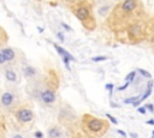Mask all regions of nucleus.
I'll return each instance as SVG.
<instances>
[{"label":"nucleus","instance_id":"f257e3e1","mask_svg":"<svg viewBox=\"0 0 154 138\" xmlns=\"http://www.w3.org/2000/svg\"><path fill=\"white\" fill-rule=\"evenodd\" d=\"M82 130L88 137L98 138L108 130V121L90 114H84L82 117Z\"/></svg>","mask_w":154,"mask_h":138},{"label":"nucleus","instance_id":"f03ea898","mask_svg":"<svg viewBox=\"0 0 154 138\" xmlns=\"http://www.w3.org/2000/svg\"><path fill=\"white\" fill-rule=\"evenodd\" d=\"M33 112L32 110H29V109H21L17 112V118L19 121L22 123H28L30 120H33Z\"/></svg>","mask_w":154,"mask_h":138},{"label":"nucleus","instance_id":"7ed1b4c3","mask_svg":"<svg viewBox=\"0 0 154 138\" xmlns=\"http://www.w3.org/2000/svg\"><path fill=\"white\" fill-rule=\"evenodd\" d=\"M136 6H137L136 0H125V1L122 4V6H120V7H122L123 12L128 13V12H131V11H134V10L136 9Z\"/></svg>","mask_w":154,"mask_h":138},{"label":"nucleus","instance_id":"20e7f679","mask_svg":"<svg viewBox=\"0 0 154 138\" xmlns=\"http://www.w3.org/2000/svg\"><path fill=\"white\" fill-rule=\"evenodd\" d=\"M41 99H42V101H43L45 103H53V102L55 101V95H54V93H53V91H51V90H46V91H43V93H42Z\"/></svg>","mask_w":154,"mask_h":138},{"label":"nucleus","instance_id":"39448f33","mask_svg":"<svg viewBox=\"0 0 154 138\" xmlns=\"http://www.w3.org/2000/svg\"><path fill=\"white\" fill-rule=\"evenodd\" d=\"M76 16H77V18H78L80 20L84 22L85 19L89 18L90 13H89V10H88L87 7H80V9L76 11Z\"/></svg>","mask_w":154,"mask_h":138},{"label":"nucleus","instance_id":"423d86ee","mask_svg":"<svg viewBox=\"0 0 154 138\" xmlns=\"http://www.w3.org/2000/svg\"><path fill=\"white\" fill-rule=\"evenodd\" d=\"M1 53H3V55H4V58H5L6 61L7 60H12L15 58V52L11 48H5V49L1 50Z\"/></svg>","mask_w":154,"mask_h":138},{"label":"nucleus","instance_id":"0eeeda50","mask_svg":"<svg viewBox=\"0 0 154 138\" xmlns=\"http://www.w3.org/2000/svg\"><path fill=\"white\" fill-rule=\"evenodd\" d=\"M12 100H13V96L10 94V93H5L1 97V102L5 104V106H10L12 103Z\"/></svg>","mask_w":154,"mask_h":138},{"label":"nucleus","instance_id":"6e6552de","mask_svg":"<svg viewBox=\"0 0 154 138\" xmlns=\"http://www.w3.org/2000/svg\"><path fill=\"white\" fill-rule=\"evenodd\" d=\"M60 134H61V132L58 127H52V129L48 130V137L49 138H58V137H60Z\"/></svg>","mask_w":154,"mask_h":138},{"label":"nucleus","instance_id":"1a4fd4ad","mask_svg":"<svg viewBox=\"0 0 154 138\" xmlns=\"http://www.w3.org/2000/svg\"><path fill=\"white\" fill-rule=\"evenodd\" d=\"M152 87H153V80H149V82H148V87H147L146 93H144V94H143V96L140 99V101H141V102H142V101H144V100H146V99L152 94Z\"/></svg>","mask_w":154,"mask_h":138},{"label":"nucleus","instance_id":"9d476101","mask_svg":"<svg viewBox=\"0 0 154 138\" xmlns=\"http://www.w3.org/2000/svg\"><path fill=\"white\" fill-rule=\"evenodd\" d=\"M54 47H55V49L58 50V53H60L61 55H63V57H68L69 59H71V60H75L72 57H71V55H70V53H68L66 50H64L63 48H60L59 46H57V45H54Z\"/></svg>","mask_w":154,"mask_h":138},{"label":"nucleus","instance_id":"9b49d317","mask_svg":"<svg viewBox=\"0 0 154 138\" xmlns=\"http://www.w3.org/2000/svg\"><path fill=\"white\" fill-rule=\"evenodd\" d=\"M6 78L11 82H15L16 80V73L13 71H6Z\"/></svg>","mask_w":154,"mask_h":138},{"label":"nucleus","instance_id":"f8f14e48","mask_svg":"<svg viewBox=\"0 0 154 138\" xmlns=\"http://www.w3.org/2000/svg\"><path fill=\"white\" fill-rule=\"evenodd\" d=\"M24 73H25L27 76H34V74H35V70H34L33 67L28 66V67L24 69Z\"/></svg>","mask_w":154,"mask_h":138},{"label":"nucleus","instance_id":"ddd939ff","mask_svg":"<svg viewBox=\"0 0 154 138\" xmlns=\"http://www.w3.org/2000/svg\"><path fill=\"white\" fill-rule=\"evenodd\" d=\"M135 76H136V72H135V71H133V72H130V73L125 77V80H127V82H133V80H134V78H135Z\"/></svg>","mask_w":154,"mask_h":138},{"label":"nucleus","instance_id":"4468645a","mask_svg":"<svg viewBox=\"0 0 154 138\" xmlns=\"http://www.w3.org/2000/svg\"><path fill=\"white\" fill-rule=\"evenodd\" d=\"M108 10H110V6H102L101 9H99V13H100L101 16H105V15L108 12Z\"/></svg>","mask_w":154,"mask_h":138},{"label":"nucleus","instance_id":"2eb2a0df","mask_svg":"<svg viewBox=\"0 0 154 138\" xmlns=\"http://www.w3.org/2000/svg\"><path fill=\"white\" fill-rule=\"evenodd\" d=\"M139 72H140L142 76L147 77V78H152V74H150L148 71H144V70H142V69H139Z\"/></svg>","mask_w":154,"mask_h":138},{"label":"nucleus","instance_id":"dca6fc26","mask_svg":"<svg viewBox=\"0 0 154 138\" xmlns=\"http://www.w3.org/2000/svg\"><path fill=\"white\" fill-rule=\"evenodd\" d=\"M137 100H139V97H130V99L124 100V103H134V102L137 101Z\"/></svg>","mask_w":154,"mask_h":138},{"label":"nucleus","instance_id":"f3484780","mask_svg":"<svg viewBox=\"0 0 154 138\" xmlns=\"http://www.w3.org/2000/svg\"><path fill=\"white\" fill-rule=\"evenodd\" d=\"M104 60H107L106 57H95L93 58V61H104Z\"/></svg>","mask_w":154,"mask_h":138},{"label":"nucleus","instance_id":"a211bd4d","mask_svg":"<svg viewBox=\"0 0 154 138\" xmlns=\"http://www.w3.org/2000/svg\"><path fill=\"white\" fill-rule=\"evenodd\" d=\"M137 110H139V113H141V114H146L147 113V108L146 107H140Z\"/></svg>","mask_w":154,"mask_h":138},{"label":"nucleus","instance_id":"6ab92c4d","mask_svg":"<svg viewBox=\"0 0 154 138\" xmlns=\"http://www.w3.org/2000/svg\"><path fill=\"white\" fill-rule=\"evenodd\" d=\"M106 117H107V118L111 120V123H113V124H117V120H116V119H114L112 115H110V114H106Z\"/></svg>","mask_w":154,"mask_h":138},{"label":"nucleus","instance_id":"aec40b11","mask_svg":"<svg viewBox=\"0 0 154 138\" xmlns=\"http://www.w3.org/2000/svg\"><path fill=\"white\" fill-rule=\"evenodd\" d=\"M6 60H5V58H4V55H3V53L0 52V64H4Z\"/></svg>","mask_w":154,"mask_h":138},{"label":"nucleus","instance_id":"412c9836","mask_svg":"<svg viewBox=\"0 0 154 138\" xmlns=\"http://www.w3.org/2000/svg\"><path fill=\"white\" fill-rule=\"evenodd\" d=\"M129 83H130V82H127V83H125V85H123V87H120V88H118V89H119V90H124V89H127V88H128V85H129Z\"/></svg>","mask_w":154,"mask_h":138},{"label":"nucleus","instance_id":"4be33fe9","mask_svg":"<svg viewBox=\"0 0 154 138\" xmlns=\"http://www.w3.org/2000/svg\"><path fill=\"white\" fill-rule=\"evenodd\" d=\"M117 132H118L119 134H122L123 137H127V133H125L124 131H122V130H117Z\"/></svg>","mask_w":154,"mask_h":138},{"label":"nucleus","instance_id":"5701e85b","mask_svg":"<svg viewBox=\"0 0 154 138\" xmlns=\"http://www.w3.org/2000/svg\"><path fill=\"white\" fill-rule=\"evenodd\" d=\"M58 37H59V40L60 41H64V36H63V34H61V33H58V35H57Z\"/></svg>","mask_w":154,"mask_h":138},{"label":"nucleus","instance_id":"b1692460","mask_svg":"<svg viewBox=\"0 0 154 138\" xmlns=\"http://www.w3.org/2000/svg\"><path fill=\"white\" fill-rule=\"evenodd\" d=\"M112 88H113V85H112V84H111V83H108V84H106V89H108V90H110V91H111V90H112Z\"/></svg>","mask_w":154,"mask_h":138},{"label":"nucleus","instance_id":"393cba45","mask_svg":"<svg viewBox=\"0 0 154 138\" xmlns=\"http://www.w3.org/2000/svg\"><path fill=\"white\" fill-rule=\"evenodd\" d=\"M61 25H63V26L65 28V29H66V30H69V31H71V28H70L69 25H66V24H64V23H63V24H61Z\"/></svg>","mask_w":154,"mask_h":138},{"label":"nucleus","instance_id":"a878e982","mask_svg":"<svg viewBox=\"0 0 154 138\" xmlns=\"http://www.w3.org/2000/svg\"><path fill=\"white\" fill-rule=\"evenodd\" d=\"M35 136H36V137H38V138H42V133H41V132H40V131H38V132H36V133H35Z\"/></svg>","mask_w":154,"mask_h":138},{"label":"nucleus","instance_id":"bb28decb","mask_svg":"<svg viewBox=\"0 0 154 138\" xmlns=\"http://www.w3.org/2000/svg\"><path fill=\"white\" fill-rule=\"evenodd\" d=\"M147 108L150 110V112H154V107H153L152 104H148V106H147Z\"/></svg>","mask_w":154,"mask_h":138},{"label":"nucleus","instance_id":"cd10ccee","mask_svg":"<svg viewBox=\"0 0 154 138\" xmlns=\"http://www.w3.org/2000/svg\"><path fill=\"white\" fill-rule=\"evenodd\" d=\"M147 124H148V125H154V120H153V119H150V120H148V121H147Z\"/></svg>","mask_w":154,"mask_h":138},{"label":"nucleus","instance_id":"c85d7f7f","mask_svg":"<svg viewBox=\"0 0 154 138\" xmlns=\"http://www.w3.org/2000/svg\"><path fill=\"white\" fill-rule=\"evenodd\" d=\"M130 136H131V138H137V136H136V134H134V133H131Z\"/></svg>","mask_w":154,"mask_h":138},{"label":"nucleus","instance_id":"c756f323","mask_svg":"<svg viewBox=\"0 0 154 138\" xmlns=\"http://www.w3.org/2000/svg\"><path fill=\"white\" fill-rule=\"evenodd\" d=\"M13 138H23V137H22V136H19V134H16Z\"/></svg>","mask_w":154,"mask_h":138},{"label":"nucleus","instance_id":"7c9ffc66","mask_svg":"<svg viewBox=\"0 0 154 138\" xmlns=\"http://www.w3.org/2000/svg\"><path fill=\"white\" fill-rule=\"evenodd\" d=\"M72 138H82V137H81V136H80V134H76V136H74V137H72Z\"/></svg>","mask_w":154,"mask_h":138},{"label":"nucleus","instance_id":"2f4dec72","mask_svg":"<svg viewBox=\"0 0 154 138\" xmlns=\"http://www.w3.org/2000/svg\"><path fill=\"white\" fill-rule=\"evenodd\" d=\"M152 138H154V131H153V134H152Z\"/></svg>","mask_w":154,"mask_h":138}]
</instances>
